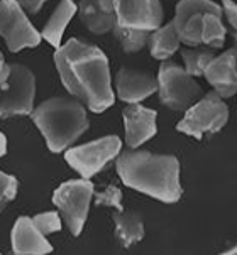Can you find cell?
<instances>
[{"instance_id": "6da1fadb", "label": "cell", "mask_w": 237, "mask_h": 255, "mask_svg": "<svg viewBox=\"0 0 237 255\" xmlns=\"http://www.w3.org/2000/svg\"><path fill=\"white\" fill-rule=\"evenodd\" d=\"M54 64L64 88L93 114H103L115 103L109 58L100 47L70 39L54 53Z\"/></svg>"}, {"instance_id": "8992f818", "label": "cell", "mask_w": 237, "mask_h": 255, "mask_svg": "<svg viewBox=\"0 0 237 255\" xmlns=\"http://www.w3.org/2000/svg\"><path fill=\"white\" fill-rule=\"evenodd\" d=\"M93 194V184L85 178L70 179L54 189L53 203L73 237L83 232Z\"/></svg>"}, {"instance_id": "4316f807", "label": "cell", "mask_w": 237, "mask_h": 255, "mask_svg": "<svg viewBox=\"0 0 237 255\" xmlns=\"http://www.w3.org/2000/svg\"><path fill=\"white\" fill-rule=\"evenodd\" d=\"M15 2L19 3L27 14H37L39 8L44 5L47 0H15Z\"/></svg>"}, {"instance_id": "cb8c5ba5", "label": "cell", "mask_w": 237, "mask_h": 255, "mask_svg": "<svg viewBox=\"0 0 237 255\" xmlns=\"http://www.w3.org/2000/svg\"><path fill=\"white\" fill-rule=\"evenodd\" d=\"M95 206H107V208H115V211H122V191L117 186H109L100 193H95Z\"/></svg>"}, {"instance_id": "4fadbf2b", "label": "cell", "mask_w": 237, "mask_h": 255, "mask_svg": "<svg viewBox=\"0 0 237 255\" xmlns=\"http://www.w3.org/2000/svg\"><path fill=\"white\" fill-rule=\"evenodd\" d=\"M158 92V78L148 71L120 68L115 75L114 93L127 105L141 103Z\"/></svg>"}, {"instance_id": "d6a6232c", "label": "cell", "mask_w": 237, "mask_h": 255, "mask_svg": "<svg viewBox=\"0 0 237 255\" xmlns=\"http://www.w3.org/2000/svg\"><path fill=\"white\" fill-rule=\"evenodd\" d=\"M176 2H178V0H176Z\"/></svg>"}, {"instance_id": "1f68e13d", "label": "cell", "mask_w": 237, "mask_h": 255, "mask_svg": "<svg viewBox=\"0 0 237 255\" xmlns=\"http://www.w3.org/2000/svg\"><path fill=\"white\" fill-rule=\"evenodd\" d=\"M234 41H236V47H237V31H236V34H234Z\"/></svg>"}, {"instance_id": "7a4b0ae2", "label": "cell", "mask_w": 237, "mask_h": 255, "mask_svg": "<svg viewBox=\"0 0 237 255\" xmlns=\"http://www.w3.org/2000/svg\"><path fill=\"white\" fill-rule=\"evenodd\" d=\"M119 178L131 189L161 203H176L183 194L180 181V161L171 154H153L148 150H122L115 161Z\"/></svg>"}, {"instance_id": "83f0119b", "label": "cell", "mask_w": 237, "mask_h": 255, "mask_svg": "<svg viewBox=\"0 0 237 255\" xmlns=\"http://www.w3.org/2000/svg\"><path fill=\"white\" fill-rule=\"evenodd\" d=\"M7 76H8V64L3 59V54L0 53V86L7 81Z\"/></svg>"}, {"instance_id": "ffe728a7", "label": "cell", "mask_w": 237, "mask_h": 255, "mask_svg": "<svg viewBox=\"0 0 237 255\" xmlns=\"http://www.w3.org/2000/svg\"><path fill=\"white\" fill-rule=\"evenodd\" d=\"M227 31L222 24L221 12H205L202 19V44L219 49L226 44Z\"/></svg>"}, {"instance_id": "277c9868", "label": "cell", "mask_w": 237, "mask_h": 255, "mask_svg": "<svg viewBox=\"0 0 237 255\" xmlns=\"http://www.w3.org/2000/svg\"><path fill=\"white\" fill-rule=\"evenodd\" d=\"M229 120V107L214 90L205 93L185 110V117L176 125V130L193 139H204L207 133H217Z\"/></svg>"}, {"instance_id": "9c48e42d", "label": "cell", "mask_w": 237, "mask_h": 255, "mask_svg": "<svg viewBox=\"0 0 237 255\" xmlns=\"http://www.w3.org/2000/svg\"><path fill=\"white\" fill-rule=\"evenodd\" d=\"M0 37L12 53L36 47L42 39L27 19V12L15 0H0Z\"/></svg>"}, {"instance_id": "e0dca14e", "label": "cell", "mask_w": 237, "mask_h": 255, "mask_svg": "<svg viewBox=\"0 0 237 255\" xmlns=\"http://www.w3.org/2000/svg\"><path fill=\"white\" fill-rule=\"evenodd\" d=\"M180 46H182V39L178 36V31H176V25L173 20H170L165 25L161 24L158 29L151 31L148 47L154 59L166 61L180 49Z\"/></svg>"}, {"instance_id": "f546056e", "label": "cell", "mask_w": 237, "mask_h": 255, "mask_svg": "<svg viewBox=\"0 0 237 255\" xmlns=\"http://www.w3.org/2000/svg\"><path fill=\"white\" fill-rule=\"evenodd\" d=\"M98 3H100V7L103 8V10L114 12V8H112V0H98Z\"/></svg>"}, {"instance_id": "7c38bea8", "label": "cell", "mask_w": 237, "mask_h": 255, "mask_svg": "<svg viewBox=\"0 0 237 255\" xmlns=\"http://www.w3.org/2000/svg\"><path fill=\"white\" fill-rule=\"evenodd\" d=\"M204 76L214 92L221 95L224 100L237 95V47L214 56Z\"/></svg>"}, {"instance_id": "3957f363", "label": "cell", "mask_w": 237, "mask_h": 255, "mask_svg": "<svg viewBox=\"0 0 237 255\" xmlns=\"http://www.w3.org/2000/svg\"><path fill=\"white\" fill-rule=\"evenodd\" d=\"M32 122L39 128L51 152H64L87 132L88 117L83 103L76 98L54 97L34 107Z\"/></svg>"}, {"instance_id": "f1b7e54d", "label": "cell", "mask_w": 237, "mask_h": 255, "mask_svg": "<svg viewBox=\"0 0 237 255\" xmlns=\"http://www.w3.org/2000/svg\"><path fill=\"white\" fill-rule=\"evenodd\" d=\"M5 154H7V139H5V135L0 132V157H3Z\"/></svg>"}, {"instance_id": "8fae6325", "label": "cell", "mask_w": 237, "mask_h": 255, "mask_svg": "<svg viewBox=\"0 0 237 255\" xmlns=\"http://www.w3.org/2000/svg\"><path fill=\"white\" fill-rule=\"evenodd\" d=\"M115 19L126 27L154 31L163 24V12L159 0H112Z\"/></svg>"}, {"instance_id": "ac0fdd59", "label": "cell", "mask_w": 237, "mask_h": 255, "mask_svg": "<svg viewBox=\"0 0 237 255\" xmlns=\"http://www.w3.org/2000/svg\"><path fill=\"white\" fill-rule=\"evenodd\" d=\"M78 12H80V20L83 22L85 27L90 32L102 36L114 29L115 22V14L110 10H103L98 3V0H80L78 3Z\"/></svg>"}, {"instance_id": "603a6c76", "label": "cell", "mask_w": 237, "mask_h": 255, "mask_svg": "<svg viewBox=\"0 0 237 255\" xmlns=\"http://www.w3.org/2000/svg\"><path fill=\"white\" fill-rule=\"evenodd\" d=\"M32 222L42 235H51L54 232H59L63 227V218L58 211H44V213H39L36 217H32Z\"/></svg>"}, {"instance_id": "484cf974", "label": "cell", "mask_w": 237, "mask_h": 255, "mask_svg": "<svg viewBox=\"0 0 237 255\" xmlns=\"http://www.w3.org/2000/svg\"><path fill=\"white\" fill-rule=\"evenodd\" d=\"M222 15H226L227 22L234 31H237V2L236 0H221Z\"/></svg>"}, {"instance_id": "4dcf8cb0", "label": "cell", "mask_w": 237, "mask_h": 255, "mask_svg": "<svg viewBox=\"0 0 237 255\" xmlns=\"http://www.w3.org/2000/svg\"><path fill=\"white\" fill-rule=\"evenodd\" d=\"M224 254H226V255H237V245H234V247H231L229 250H226Z\"/></svg>"}, {"instance_id": "ba28073f", "label": "cell", "mask_w": 237, "mask_h": 255, "mask_svg": "<svg viewBox=\"0 0 237 255\" xmlns=\"http://www.w3.org/2000/svg\"><path fill=\"white\" fill-rule=\"evenodd\" d=\"M36 78L27 66L8 64L7 81L0 86V117L29 115L34 109Z\"/></svg>"}, {"instance_id": "2e32d148", "label": "cell", "mask_w": 237, "mask_h": 255, "mask_svg": "<svg viewBox=\"0 0 237 255\" xmlns=\"http://www.w3.org/2000/svg\"><path fill=\"white\" fill-rule=\"evenodd\" d=\"M76 12H78V5L73 0H61L58 3V7L54 8L53 14H51L49 20L46 22L44 29L41 32V37L58 49L61 46L64 31H66L68 24L75 17Z\"/></svg>"}, {"instance_id": "5b68a950", "label": "cell", "mask_w": 237, "mask_h": 255, "mask_svg": "<svg viewBox=\"0 0 237 255\" xmlns=\"http://www.w3.org/2000/svg\"><path fill=\"white\" fill-rule=\"evenodd\" d=\"M156 78L159 102L175 112L187 110L202 97V86L195 81V76L170 59L161 61Z\"/></svg>"}, {"instance_id": "44dd1931", "label": "cell", "mask_w": 237, "mask_h": 255, "mask_svg": "<svg viewBox=\"0 0 237 255\" xmlns=\"http://www.w3.org/2000/svg\"><path fill=\"white\" fill-rule=\"evenodd\" d=\"M112 32H114L115 39L119 41L122 51L127 54H134V53H139V51L144 49V47L148 46L149 36H151V31L126 27V25H122L119 22H115Z\"/></svg>"}, {"instance_id": "d6986e66", "label": "cell", "mask_w": 237, "mask_h": 255, "mask_svg": "<svg viewBox=\"0 0 237 255\" xmlns=\"http://www.w3.org/2000/svg\"><path fill=\"white\" fill-rule=\"evenodd\" d=\"M112 220L115 223V237L124 249L132 247L144 239V223L139 215L122 210L115 211L112 215Z\"/></svg>"}, {"instance_id": "9a60e30c", "label": "cell", "mask_w": 237, "mask_h": 255, "mask_svg": "<svg viewBox=\"0 0 237 255\" xmlns=\"http://www.w3.org/2000/svg\"><path fill=\"white\" fill-rule=\"evenodd\" d=\"M12 252L17 255H46L53 252V245L46 240V235L37 230L32 218L19 217L12 228Z\"/></svg>"}, {"instance_id": "5bb4252c", "label": "cell", "mask_w": 237, "mask_h": 255, "mask_svg": "<svg viewBox=\"0 0 237 255\" xmlns=\"http://www.w3.org/2000/svg\"><path fill=\"white\" fill-rule=\"evenodd\" d=\"M122 117L126 128V144L129 149H137L156 135V110L142 107L141 103H131L124 109Z\"/></svg>"}, {"instance_id": "30bf717a", "label": "cell", "mask_w": 237, "mask_h": 255, "mask_svg": "<svg viewBox=\"0 0 237 255\" xmlns=\"http://www.w3.org/2000/svg\"><path fill=\"white\" fill-rule=\"evenodd\" d=\"M205 12H221L222 7L214 0H178L175 8V19L182 44L188 47L202 46V19Z\"/></svg>"}, {"instance_id": "d4e9b609", "label": "cell", "mask_w": 237, "mask_h": 255, "mask_svg": "<svg viewBox=\"0 0 237 255\" xmlns=\"http://www.w3.org/2000/svg\"><path fill=\"white\" fill-rule=\"evenodd\" d=\"M17 188H19V183H17L14 176L0 171V211L5 208L10 201L15 200Z\"/></svg>"}, {"instance_id": "52a82bcc", "label": "cell", "mask_w": 237, "mask_h": 255, "mask_svg": "<svg viewBox=\"0 0 237 255\" xmlns=\"http://www.w3.org/2000/svg\"><path fill=\"white\" fill-rule=\"evenodd\" d=\"M122 149V140L117 135H105L87 144L68 147L64 150V161L80 174L90 179L98 174L110 161L117 159Z\"/></svg>"}, {"instance_id": "7402d4cb", "label": "cell", "mask_w": 237, "mask_h": 255, "mask_svg": "<svg viewBox=\"0 0 237 255\" xmlns=\"http://www.w3.org/2000/svg\"><path fill=\"white\" fill-rule=\"evenodd\" d=\"M214 51L212 47L209 49H195V47H187L182 49V58H183V68L188 75L192 76H204L207 66L214 59Z\"/></svg>"}]
</instances>
